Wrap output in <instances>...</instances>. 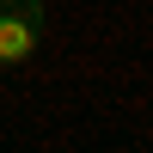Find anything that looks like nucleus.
<instances>
[{
	"label": "nucleus",
	"instance_id": "nucleus-1",
	"mask_svg": "<svg viewBox=\"0 0 153 153\" xmlns=\"http://www.w3.org/2000/svg\"><path fill=\"white\" fill-rule=\"evenodd\" d=\"M43 49V0H0V68H19Z\"/></svg>",
	"mask_w": 153,
	"mask_h": 153
}]
</instances>
